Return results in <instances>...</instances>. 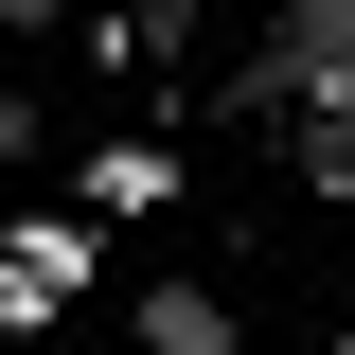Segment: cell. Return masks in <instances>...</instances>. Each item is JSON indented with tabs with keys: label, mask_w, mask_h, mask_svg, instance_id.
I'll use <instances>...</instances> for the list:
<instances>
[{
	"label": "cell",
	"mask_w": 355,
	"mask_h": 355,
	"mask_svg": "<svg viewBox=\"0 0 355 355\" xmlns=\"http://www.w3.org/2000/svg\"><path fill=\"white\" fill-rule=\"evenodd\" d=\"M89 266H107V231H89V214H18V284H36V302H53V284H89Z\"/></svg>",
	"instance_id": "obj_1"
},
{
	"label": "cell",
	"mask_w": 355,
	"mask_h": 355,
	"mask_svg": "<svg viewBox=\"0 0 355 355\" xmlns=\"http://www.w3.org/2000/svg\"><path fill=\"white\" fill-rule=\"evenodd\" d=\"M142 338H160V355H231V302H196V284H178V302L142 320Z\"/></svg>",
	"instance_id": "obj_2"
},
{
	"label": "cell",
	"mask_w": 355,
	"mask_h": 355,
	"mask_svg": "<svg viewBox=\"0 0 355 355\" xmlns=\"http://www.w3.org/2000/svg\"><path fill=\"white\" fill-rule=\"evenodd\" d=\"M320 355H355V320H338V338H320Z\"/></svg>",
	"instance_id": "obj_3"
}]
</instances>
